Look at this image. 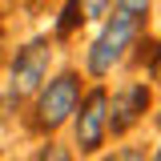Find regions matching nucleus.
<instances>
[{
  "label": "nucleus",
  "instance_id": "1",
  "mask_svg": "<svg viewBox=\"0 0 161 161\" xmlns=\"http://www.w3.org/2000/svg\"><path fill=\"white\" fill-rule=\"evenodd\" d=\"M137 24H141V20L125 16V12L117 8L113 20H105L101 36L89 44V53H85V73H89V77H109L121 60H125V53L133 48V40H137Z\"/></svg>",
  "mask_w": 161,
  "mask_h": 161
},
{
  "label": "nucleus",
  "instance_id": "2",
  "mask_svg": "<svg viewBox=\"0 0 161 161\" xmlns=\"http://www.w3.org/2000/svg\"><path fill=\"white\" fill-rule=\"evenodd\" d=\"M80 105V77L77 73H60L48 85H40V97H36V129L40 133H53L60 129L64 121L77 113Z\"/></svg>",
  "mask_w": 161,
  "mask_h": 161
},
{
  "label": "nucleus",
  "instance_id": "3",
  "mask_svg": "<svg viewBox=\"0 0 161 161\" xmlns=\"http://www.w3.org/2000/svg\"><path fill=\"white\" fill-rule=\"evenodd\" d=\"M77 109L80 113H73L77 117V125H73L77 149L80 153H97L101 145H105V137H109V93L105 89H93L89 97H80Z\"/></svg>",
  "mask_w": 161,
  "mask_h": 161
},
{
  "label": "nucleus",
  "instance_id": "4",
  "mask_svg": "<svg viewBox=\"0 0 161 161\" xmlns=\"http://www.w3.org/2000/svg\"><path fill=\"white\" fill-rule=\"evenodd\" d=\"M48 60H53V48H48V40H32V44H24L12 60V73H8V89H12V97H28V93H36L44 77H48Z\"/></svg>",
  "mask_w": 161,
  "mask_h": 161
},
{
  "label": "nucleus",
  "instance_id": "5",
  "mask_svg": "<svg viewBox=\"0 0 161 161\" xmlns=\"http://www.w3.org/2000/svg\"><path fill=\"white\" fill-rule=\"evenodd\" d=\"M149 109V89L141 80H129L121 93L109 97V133H129Z\"/></svg>",
  "mask_w": 161,
  "mask_h": 161
},
{
  "label": "nucleus",
  "instance_id": "6",
  "mask_svg": "<svg viewBox=\"0 0 161 161\" xmlns=\"http://www.w3.org/2000/svg\"><path fill=\"white\" fill-rule=\"evenodd\" d=\"M80 20H85V16H80V4H77V0H69V4H64V12H60V20H57V36H69Z\"/></svg>",
  "mask_w": 161,
  "mask_h": 161
},
{
  "label": "nucleus",
  "instance_id": "7",
  "mask_svg": "<svg viewBox=\"0 0 161 161\" xmlns=\"http://www.w3.org/2000/svg\"><path fill=\"white\" fill-rule=\"evenodd\" d=\"M77 4H80V16L85 20H105L113 0H77Z\"/></svg>",
  "mask_w": 161,
  "mask_h": 161
},
{
  "label": "nucleus",
  "instance_id": "8",
  "mask_svg": "<svg viewBox=\"0 0 161 161\" xmlns=\"http://www.w3.org/2000/svg\"><path fill=\"white\" fill-rule=\"evenodd\" d=\"M149 4H153V0H117V8L125 12V16H133V20L149 16Z\"/></svg>",
  "mask_w": 161,
  "mask_h": 161
},
{
  "label": "nucleus",
  "instance_id": "9",
  "mask_svg": "<svg viewBox=\"0 0 161 161\" xmlns=\"http://www.w3.org/2000/svg\"><path fill=\"white\" fill-rule=\"evenodd\" d=\"M153 80H157V85H161V53H157V57H153Z\"/></svg>",
  "mask_w": 161,
  "mask_h": 161
}]
</instances>
